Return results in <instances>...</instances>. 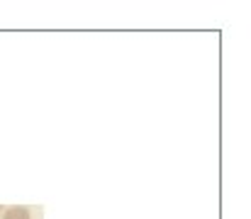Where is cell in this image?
<instances>
[{
  "instance_id": "6da1fadb",
  "label": "cell",
  "mask_w": 251,
  "mask_h": 219,
  "mask_svg": "<svg viewBox=\"0 0 251 219\" xmlns=\"http://www.w3.org/2000/svg\"><path fill=\"white\" fill-rule=\"evenodd\" d=\"M2 219H29V210L27 207H7V212L2 215Z\"/></svg>"
}]
</instances>
